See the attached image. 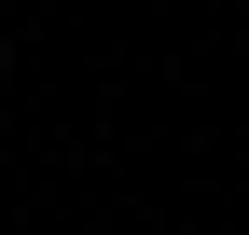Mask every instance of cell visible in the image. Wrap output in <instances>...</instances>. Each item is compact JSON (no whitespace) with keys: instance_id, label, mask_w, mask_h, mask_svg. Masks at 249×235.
Instances as JSON below:
<instances>
[{"instance_id":"cell-1","label":"cell","mask_w":249,"mask_h":235,"mask_svg":"<svg viewBox=\"0 0 249 235\" xmlns=\"http://www.w3.org/2000/svg\"><path fill=\"white\" fill-rule=\"evenodd\" d=\"M0 69H14V28H0Z\"/></svg>"}]
</instances>
